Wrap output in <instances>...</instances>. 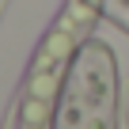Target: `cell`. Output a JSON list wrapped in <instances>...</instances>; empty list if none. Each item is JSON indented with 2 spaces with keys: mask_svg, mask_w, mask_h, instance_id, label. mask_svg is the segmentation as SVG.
I'll list each match as a JSON object with an SVG mask.
<instances>
[{
  "mask_svg": "<svg viewBox=\"0 0 129 129\" xmlns=\"http://www.w3.org/2000/svg\"><path fill=\"white\" fill-rule=\"evenodd\" d=\"M53 129H121V76L114 49L103 38H87L61 87Z\"/></svg>",
  "mask_w": 129,
  "mask_h": 129,
  "instance_id": "cell-1",
  "label": "cell"
}]
</instances>
